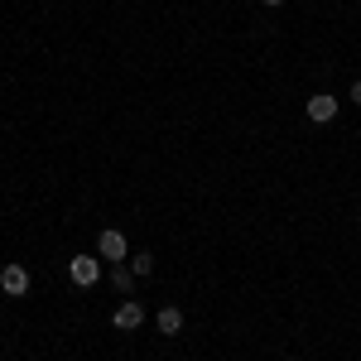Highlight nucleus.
<instances>
[{
  "mask_svg": "<svg viewBox=\"0 0 361 361\" xmlns=\"http://www.w3.org/2000/svg\"><path fill=\"white\" fill-rule=\"evenodd\" d=\"M0 270H5V260H0Z\"/></svg>",
  "mask_w": 361,
  "mask_h": 361,
  "instance_id": "11",
  "label": "nucleus"
},
{
  "mask_svg": "<svg viewBox=\"0 0 361 361\" xmlns=\"http://www.w3.org/2000/svg\"><path fill=\"white\" fill-rule=\"evenodd\" d=\"M154 328H159V333H164V337H178V333H183V308L164 304V308H159V313H154Z\"/></svg>",
  "mask_w": 361,
  "mask_h": 361,
  "instance_id": "6",
  "label": "nucleus"
},
{
  "mask_svg": "<svg viewBox=\"0 0 361 361\" xmlns=\"http://www.w3.org/2000/svg\"><path fill=\"white\" fill-rule=\"evenodd\" d=\"M260 5H284V0H260Z\"/></svg>",
  "mask_w": 361,
  "mask_h": 361,
  "instance_id": "10",
  "label": "nucleus"
},
{
  "mask_svg": "<svg viewBox=\"0 0 361 361\" xmlns=\"http://www.w3.org/2000/svg\"><path fill=\"white\" fill-rule=\"evenodd\" d=\"M0 289H5L10 299H25L29 294V270L25 265H5V270H0Z\"/></svg>",
  "mask_w": 361,
  "mask_h": 361,
  "instance_id": "3",
  "label": "nucleus"
},
{
  "mask_svg": "<svg viewBox=\"0 0 361 361\" xmlns=\"http://www.w3.org/2000/svg\"><path fill=\"white\" fill-rule=\"evenodd\" d=\"M68 275H73L78 289H92V284L102 279V260H97V255H73V260H68Z\"/></svg>",
  "mask_w": 361,
  "mask_h": 361,
  "instance_id": "2",
  "label": "nucleus"
},
{
  "mask_svg": "<svg viewBox=\"0 0 361 361\" xmlns=\"http://www.w3.org/2000/svg\"><path fill=\"white\" fill-rule=\"evenodd\" d=\"M111 284L121 289V294H130V289H135V270H130L126 260H121V265H111Z\"/></svg>",
  "mask_w": 361,
  "mask_h": 361,
  "instance_id": "8",
  "label": "nucleus"
},
{
  "mask_svg": "<svg viewBox=\"0 0 361 361\" xmlns=\"http://www.w3.org/2000/svg\"><path fill=\"white\" fill-rule=\"evenodd\" d=\"M126 265L135 270V279H149V275H154V255H149V250H135V255H130Z\"/></svg>",
  "mask_w": 361,
  "mask_h": 361,
  "instance_id": "7",
  "label": "nucleus"
},
{
  "mask_svg": "<svg viewBox=\"0 0 361 361\" xmlns=\"http://www.w3.org/2000/svg\"><path fill=\"white\" fill-rule=\"evenodd\" d=\"M308 121L313 126H328V121H337V97H328V92H318V97H308Z\"/></svg>",
  "mask_w": 361,
  "mask_h": 361,
  "instance_id": "4",
  "label": "nucleus"
},
{
  "mask_svg": "<svg viewBox=\"0 0 361 361\" xmlns=\"http://www.w3.org/2000/svg\"><path fill=\"white\" fill-rule=\"evenodd\" d=\"M140 323H145V308H140L135 299H126V304L111 313V328H116V333H135Z\"/></svg>",
  "mask_w": 361,
  "mask_h": 361,
  "instance_id": "5",
  "label": "nucleus"
},
{
  "mask_svg": "<svg viewBox=\"0 0 361 361\" xmlns=\"http://www.w3.org/2000/svg\"><path fill=\"white\" fill-rule=\"evenodd\" d=\"M97 255H102V260H111V265H121V260H130V241H126V231H116V226H106V231L97 236Z\"/></svg>",
  "mask_w": 361,
  "mask_h": 361,
  "instance_id": "1",
  "label": "nucleus"
},
{
  "mask_svg": "<svg viewBox=\"0 0 361 361\" xmlns=\"http://www.w3.org/2000/svg\"><path fill=\"white\" fill-rule=\"evenodd\" d=\"M347 97H352V102H357V106H361V78H357V82H352V92H347Z\"/></svg>",
  "mask_w": 361,
  "mask_h": 361,
  "instance_id": "9",
  "label": "nucleus"
}]
</instances>
